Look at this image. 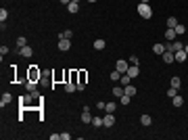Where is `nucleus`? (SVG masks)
<instances>
[{
	"instance_id": "nucleus-28",
	"label": "nucleus",
	"mask_w": 188,
	"mask_h": 140,
	"mask_svg": "<svg viewBox=\"0 0 188 140\" xmlns=\"http://www.w3.org/2000/svg\"><path fill=\"white\" fill-rule=\"evenodd\" d=\"M6 19H9V11H6V9H0V21L4 23Z\"/></svg>"
},
{
	"instance_id": "nucleus-38",
	"label": "nucleus",
	"mask_w": 188,
	"mask_h": 140,
	"mask_svg": "<svg viewBox=\"0 0 188 140\" xmlns=\"http://www.w3.org/2000/svg\"><path fill=\"white\" fill-rule=\"evenodd\" d=\"M69 2H71V0H61V4H65V6H67Z\"/></svg>"
},
{
	"instance_id": "nucleus-18",
	"label": "nucleus",
	"mask_w": 188,
	"mask_h": 140,
	"mask_svg": "<svg viewBox=\"0 0 188 140\" xmlns=\"http://www.w3.org/2000/svg\"><path fill=\"white\" fill-rule=\"evenodd\" d=\"M19 101H21V105H25V107H29V103L34 101V96H32V92H29V94H25V96H21Z\"/></svg>"
},
{
	"instance_id": "nucleus-6",
	"label": "nucleus",
	"mask_w": 188,
	"mask_h": 140,
	"mask_svg": "<svg viewBox=\"0 0 188 140\" xmlns=\"http://www.w3.org/2000/svg\"><path fill=\"white\" fill-rule=\"evenodd\" d=\"M19 55L25 57V59H29L34 55V48H32V46H23V48H19Z\"/></svg>"
},
{
	"instance_id": "nucleus-34",
	"label": "nucleus",
	"mask_w": 188,
	"mask_h": 140,
	"mask_svg": "<svg viewBox=\"0 0 188 140\" xmlns=\"http://www.w3.org/2000/svg\"><path fill=\"white\" fill-rule=\"evenodd\" d=\"M180 84H182V82H180V78H178V75H176V78H171V86H174V88H180Z\"/></svg>"
},
{
	"instance_id": "nucleus-24",
	"label": "nucleus",
	"mask_w": 188,
	"mask_h": 140,
	"mask_svg": "<svg viewBox=\"0 0 188 140\" xmlns=\"http://www.w3.org/2000/svg\"><path fill=\"white\" fill-rule=\"evenodd\" d=\"M113 96L121 98V96H123V88H121V86H115V88H113Z\"/></svg>"
},
{
	"instance_id": "nucleus-31",
	"label": "nucleus",
	"mask_w": 188,
	"mask_h": 140,
	"mask_svg": "<svg viewBox=\"0 0 188 140\" xmlns=\"http://www.w3.org/2000/svg\"><path fill=\"white\" fill-rule=\"evenodd\" d=\"M92 126L100 128V126H103V117H92Z\"/></svg>"
},
{
	"instance_id": "nucleus-13",
	"label": "nucleus",
	"mask_w": 188,
	"mask_h": 140,
	"mask_svg": "<svg viewBox=\"0 0 188 140\" xmlns=\"http://www.w3.org/2000/svg\"><path fill=\"white\" fill-rule=\"evenodd\" d=\"M75 90H77V84L75 82H65V92L71 94V92H75Z\"/></svg>"
},
{
	"instance_id": "nucleus-12",
	"label": "nucleus",
	"mask_w": 188,
	"mask_h": 140,
	"mask_svg": "<svg viewBox=\"0 0 188 140\" xmlns=\"http://www.w3.org/2000/svg\"><path fill=\"white\" fill-rule=\"evenodd\" d=\"M105 46H107V42H105L103 38L94 40V50H105Z\"/></svg>"
},
{
	"instance_id": "nucleus-4",
	"label": "nucleus",
	"mask_w": 188,
	"mask_h": 140,
	"mask_svg": "<svg viewBox=\"0 0 188 140\" xmlns=\"http://www.w3.org/2000/svg\"><path fill=\"white\" fill-rule=\"evenodd\" d=\"M103 126H105V128H113V126H115V115H113V113H107L105 117H103Z\"/></svg>"
},
{
	"instance_id": "nucleus-23",
	"label": "nucleus",
	"mask_w": 188,
	"mask_h": 140,
	"mask_svg": "<svg viewBox=\"0 0 188 140\" xmlns=\"http://www.w3.org/2000/svg\"><path fill=\"white\" fill-rule=\"evenodd\" d=\"M119 82H121V86H128V84H132V78H130L128 73H121V78H119Z\"/></svg>"
},
{
	"instance_id": "nucleus-33",
	"label": "nucleus",
	"mask_w": 188,
	"mask_h": 140,
	"mask_svg": "<svg viewBox=\"0 0 188 140\" xmlns=\"http://www.w3.org/2000/svg\"><path fill=\"white\" fill-rule=\"evenodd\" d=\"M176 94H178V88H174V86H171V88L167 90V96H169V98H174Z\"/></svg>"
},
{
	"instance_id": "nucleus-1",
	"label": "nucleus",
	"mask_w": 188,
	"mask_h": 140,
	"mask_svg": "<svg viewBox=\"0 0 188 140\" xmlns=\"http://www.w3.org/2000/svg\"><path fill=\"white\" fill-rule=\"evenodd\" d=\"M138 15L142 17V19H151V17H153V9H151L149 4H142V2H140V4H138Z\"/></svg>"
},
{
	"instance_id": "nucleus-9",
	"label": "nucleus",
	"mask_w": 188,
	"mask_h": 140,
	"mask_svg": "<svg viewBox=\"0 0 188 140\" xmlns=\"http://www.w3.org/2000/svg\"><path fill=\"white\" fill-rule=\"evenodd\" d=\"M71 48V40H59V50H69Z\"/></svg>"
},
{
	"instance_id": "nucleus-25",
	"label": "nucleus",
	"mask_w": 188,
	"mask_h": 140,
	"mask_svg": "<svg viewBox=\"0 0 188 140\" xmlns=\"http://www.w3.org/2000/svg\"><path fill=\"white\" fill-rule=\"evenodd\" d=\"M86 78H88V73L86 71H80L77 73V84H86Z\"/></svg>"
},
{
	"instance_id": "nucleus-37",
	"label": "nucleus",
	"mask_w": 188,
	"mask_h": 140,
	"mask_svg": "<svg viewBox=\"0 0 188 140\" xmlns=\"http://www.w3.org/2000/svg\"><path fill=\"white\" fill-rule=\"evenodd\" d=\"M69 138H71V134H67V132L61 134V140H69Z\"/></svg>"
},
{
	"instance_id": "nucleus-27",
	"label": "nucleus",
	"mask_w": 188,
	"mask_h": 140,
	"mask_svg": "<svg viewBox=\"0 0 188 140\" xmlns=\"http://www.w3.org/2000/svg\"><path fill=\"white\" fill-rule=\"evenodd\" d=\"M109 78H111V82H119L121 73H119V71H117V69H115V71H111V75H109Z\"/></svg>"
},
{
	"instance_id": "nucleus-15",
	"label": "nucleus",
	"mask_w": 188,
	"mask_h": 140,
	"mask_svg": "<svg viewBox=\"0 0 188 140\" xmlns=\"http://www.w3.org/2000/svg\"><path fill=\"white\" fill-rule=\"evenodd\" d=\"M82 123H92V115H90V111H82Z\"/></svg>"
},
{
	"instance_id": "nucleus-5",
	"label": "nucleus",
	"mask_w": 188,
	"mask_h": 140,
	"mask_svg": "<svg viewBox=\"0 0 188 140\" xmlns=\"http://www.w3.org/2000/svg\"><path fill=\"white\" fill-rule=\"evenodd\" d=\"M163 36H165V42H174V40L178 38V34H176V29H174V27H167V32L163 34Z\"/></svg>"
},
{
	"instance_id": "nucleus-36",
	"label": "nucleus",
	"mask_w": 188,
	"mask_h": 140,
	"mask_svg": "<svg viewBox=\"0 0 188 140\" xmlns=\"http://www.w3.org/2000/svg\"><path fill=\"white\" fill-rule=\"evenodd\" d=\"M128 61H130V65H138V57H136V55H132Z\"/></svg>"
},
{
	"instance_id": "nucleus-22",
	"label": "nucleus",
	"mask_w": 188,
	"mask_h": 140,
	"mask_svg": "<svg viewBox=\"0 0 188 140\" xmlns=\"http://www.w3.org/2000/svg\"><path fill=\"white\" fill-rule=\"evenodd\" d=\"M140 123H142L144 128H146V126H151V123H153V119H151V115H142V117H140Z\"/></svg>"
},
{
	"instance_id": "nucleus-39",
	"label": "nucleus",
	"mask_w": 188,
	"mask_h": 140,
	"mask_svg": "<svg viewBox=\"0 0 188 140\" xmlns=\"http://www.w3.org/2000/svg\"><path fill=\"white\" fill-rule=\"evenodd\" d=\"M140 2H142V4H149V2H151V0H140Z\"/></svg>"
},
{
	"instance_id": "nucleus-41",
	"label": "nucleus",
	"mask_w": 188,
	"mask_h": 140,
	"mask_svg": "<svg viewBox=\"0 0 188 140\" xmlns=\"http://www.w3.org/2000/svg\"><path fill=\"white\" fill-rule=\"evenodd\" d=\"M88 2H90V4H94V2H98V0H88Z\"/></svg>"
},
{
	"instance_id": "nucleus-10",
	"label": "nucleus",
	"mask_w": 188,
	"mask_h": 140,
	"mask_svg": "<svg viewBox=\"0 0 188 140\" xmlns=\"http://www.w3.org/2000/svg\"><path fill=\"white\" fill-rule=\"evenodd\" d=\"M174 57H176V63H184L188 55H186L184 50H176V52H174Z\"/></svg>"
},
{
	"instance_id": "nucleus-32",
	"label": "nucleus",
	"mask_w": 188,
	"mask_h": 140,
	"mask_svg": "<svg viewBox=\"0 0 188 140\" xmlns=\"http://www.w3.org/2000/svg\"><path fill=\"white\" fill-rule=\"evenodd\" d=\"M174 29H176V34H178V36H180V34H184V32H186V27H184V25H182V23H178V25H176V27H174Z\"/></svg>"
},
{
	"instance_id": "nucleus-30",
	"label": "nucleus",
	"mask_w": 188,
	"mask_h": 140,
	"mask_svg": "<svg viewBox=\"0 0 188 140\" xmlns=\"http://www.w3.org/2000/svg\"><path fill=\"white\" fill-rule=\"evenodd\" d=\"M17 46H19V48H23V46H27V40L23 38V36H21V38H17Z\"/></svg>"
},
{
	"instance_id": "nucleus-16",
	"label": "nucleus",
	"mask_w": 188,
	"mask_h": 140,
	"mask_svg": "<svg viewBox=\"0 0 188 140\" xmlns=\"http://www.w3.org/2000/svg\"><path fill=\"white\" fill-rule=\"evenodd\" d=\"M13 101V96H11V92H4L2 94V101H0V107H4V105H9Z\"/></svg>"
},
{
	"instance_id": "nucleus-14",
	"label": "nucleus",
	"mask_w": 188,
	"mask_h": 140,
	"mask_svg": "<svg viewBox=\"0 0 188 140\" xmlns=\"http://www.w3.org/2000/svg\"><path fill=\"white\" fill-rule=\"evenodd\" d=\"M123 94H128V96H134V94H136V86H132V84L123 86Z\"/></svg>"
},
{
	"instance_id": "nucleus-29",
	"label": "nucleus",
	"mask_w": 188,
	"mask_h": 140,
	"mask_svg": "<svg viewBox=\"0 0 188 140\" xmlns=\"http://www.w3.org/2000/svg\"><path fill=\"white\" fill-rule=\"evenodd\" d=\"M178 25V19L176 17H167V27H176Z\"/></svg>"
},
{
	"instance_id": "nucleus-40",
	"label": "nucleus",
	"mask_w": 188,
	"mask_h": 140,
	"mask_svg": "<svg viewBox=\"0 0 188 140\" xmlns=\"http://www.w3.org/2000/svg\"><path fill=\"white\" fill-rule=\"evenodd\" d=\"M184 52H186V55H188V44H186V46H184Z\"/></svg>"
},
{
	"instance_id": "nucleus-21",
	"label": "nucleus",
	"mask_w": 188,
	"mask_h": 140,
	"mask_svg": "<svg viewBox=\"0 0 188 140\" xmlns=\"http://www.w3.org/2000/svg\"><path fill=\"white\" fill-rule=\"evenodd\" d=\"M176 50H184V44H182V42H178V40H174V42H171V52H176Z\"/></svg>"
},
{
	"instance_id": "nucleus-42",
	"label": "nucleus",
	"mask_w": 188,
	"mask_h": 140,
	"mask_svg": "<svg viewBox=\"0 0 188 140\" xmlns=\"http://www.w3.org/2000/svg\"><path fill=\"white\" fill-rule=\"evenodd\" d=\"M71 2H80V0H71Z\"/></svg>"
},
{
	"instance_id": "nucleus-3",
	"label": "nucleus",
	"mask_w": 188,
	"mask_h": 140,
	"mask_svg": "<svg viewBox=\"0 0 188 140\" xmlns=\"http://www.w3.org/2000/svg\"><path fill=\"white\" fill-rule=\"evenodd\" d=\"M115 69H117L119 73H128V69H130V61H123V59H119V61L115 63Z\"/></svg>"
},
{
	"instance_id": "nucleus-26",
	"label": "nucleus",
	"mask_w": 188,
	"mask_h": 140,
	"mask_svg": "<svg viewBox=\"0 0 188 140\" xmlns=\"http://www.w3.org/2000/svg\"><path fill=\"white\" fill-rule=\"evenodd\" d=\"M115 109H117L115 103H107V105H105V111H107V113H115Z\"/></svg>"
},
{
	"instance_id": "nucleus-11",
	"label": "nucleus",
	"mask_w": 188,
	"mask_h": 140,
	"mask_svg": "<svg viewBox=\"0 0 188 140\" xmlns=\"http://www.w3.org/2000/svg\"><path fill=\"white\" fill-rule=\"evenodd\" d=\"M67 11L71 13V15L80 13V2H69V4H67Z\"/></svg>"
},
{
	"instance_id": "nucleus-20",
	"label": "nucleus",
	"mask_w": 188,
	"mask_h": 140,
	"mask_svg": "<svg viewBox=\"0 0 188 140\" xmlns=\"http://www.w3.org/2000/svg\"><path fill=\"white\" fill-rule=\"evenodd\" d=\"M171 105H174V107H182V105H184V98H182L180 94H176V96L171 98Z\"/></svg>"
},
{
	"instance_id": "nucleus-2",
	"label": "nucleus",
	"mask_w": 188,
	"mask_h": 140,
	"mask_svg": "<svg viewBox=\"0 0 188 140\" xmlns=\"http://www.w3.org/2000/svg\"><path fill=\"white\" fill-rule=\"evenodd\" d=\"M42 78V71L38 69V65H29V71H27V80H34V82H38Z\"/></svg>"
},
{
	"instance_id": "nucleus-17",
	"label": "nucleus",
	"mask_w": 188,
	"mask_h": 140,
	"mask_svg": "<svg viewBox=\"0 0 188 140\" xmlns=\"http://www.w3.org/2000/svg\"><path fill=\"white\" fill-rule=\"evenodd\" d=\"M73 38V32L71 29H65L63 34H59V40H71Z\"/></svg>"
},
{
	"instance_id": "nucleus-35",
	"label": "nucleus",
	"mask_w": 188,
	"mask_h": 140,
	"mask_svg": "<svg viewBox=\"0 0 188 140\" xmlns=\"http://www.w3.org/2000/svg\"><path fill=\"white\" fill-rule=\"evenodd\" d=\"M130 103H132V96L123 94V96H121V105H130Z\"/></svg>"
},
{
	"instance_id": "nucleus-7",
	"label": "nucleus",
	"mask_w": 188,
	"mask_h": 140,
	"mask_svg": "<svg viewBox=\"0 0 188 140\" xmlns=\"http://www.w3.org/2000/svg\"><path fill=\"white\" fill-rule=\"evenodd\" d=\"M128 75L134 80V78H138L140 75V67L138 65H130V69H128Z\"/></svg>"
},
{
	"instance_id": "nucleus-8",
	"label": "nucleus",
	"mask_w": 188,
	"mask_h": 140,
	"mask_svg": "<svg viewBox=\"0 0 188 140\" xmlns=\"http://www.w3.org/2000/svg\"><path fill=\"white\" fill-rule=\"evenodd\" d=\"M161 57H163V63H174V61H176V57H174V52H171V50H165Z\"/></svg>"
},
{
	"instance_id": "nucleus-19",
	"label": "nucleus",
	"mask_w": 188,
	"mask_h": 140,
	"mask_svg": "<svg viewBox=\"0 0 188 140\" xmlns=\"http://www.w3.org/2000/svg\"><path fill=\"white\" fill-rule=\"evenodd\" d=\"M153 52L155 55H163V52H165V44H155L153 46Z\"/></svg>"
}]
</instances>
